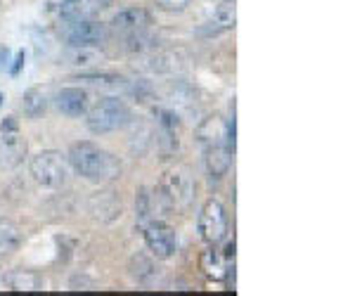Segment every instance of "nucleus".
Returning <instances> with one entry per match:
<instances>
[{"label":"nucleus","mask_w":355,"mask_h":296,"mask_svg":"<svg viewBox=\"0 0 355 296\" xmlns=\"http://www.w3.org/2000/svg\"><path fill=\"white\" fill-rule=\"evenodd\" d=\"M67 162L81 178L93 180V183H105V180H112L121 173V166H119L116 159L107 150H102L100 145L88 140L73 142L69 147Z\"/></svg>","instance_id":"obj_1"},{"label":"nucleus","mask_w":355,"mask_h":296,"mask_svg":"<svg viewBox=\"0 0 355 296\" xmlns=\"http://www.w3.org/2000/svg\"><path fill=\"white\" fill-rule=\"evenodd\" d=\"M130 119H133L130 107L119 98H105L85 112V123H88V128L97 135L121 130L128 126Z\"/></svg>","instance_id":"obj_2"},{"label":"nucleus","mask_w":355,"mask_h":296,"mask_svg":"<svg viewBox=\"0 0 355 296\" xmlns=\"http://www.w3.org/2000/svg\"><path fill=\"white\" fill-rule=\"evenodd\" d=\"M28 173L38 185L50 187V190H60L69 180V162L55 150H43L28 162Z\"/></svg>","instance_id":"obj_3"},{"label":"nucleus","mask_w":355,"mask_h":296,"mask_svg":"<svg viewBox=\"0 0 355 296\" xmlns=\"http://www.w3.org/2000/svg\"><path fill=\"white\" fill-rule=\"evenodd\" d=\"M159 190L166 202L175 209H187L194 199V178L190 173V168L182 166V164H175V166L166 168L162 175V183H159Z\"/></svg>","instance_id":"obj_4"},{"label":"nucleus","mask_w":355,"mask_h":296,"mask_svg":"<svg viewBox=\"0 0 355 296\" xmlns=\"http://www.w3.org/2000/svg\"><path fill=\"white\" fill-rule=\"evenodd\" d=\"M26 140L21 138L19 128L12 121V116H8L0 123V166L15 168L17 164L24 162L26 157Z\"/></svg>","instance_id":"obj_5"},{"label":"nucleus","mask_w":355,"mask_h":296,"mask_svg":"<svg viewBox=\"0 0 355 296\" xmlns=\"http://www.w3.org/2000/svg\"><path fill=\"white\" fill-rule=\"evenodd\" d=\"M199 232L209 244H218L227 232V216L218 199H209L199 214Z\"/></svg>","instance_id":"obj_6"},{"label":"nucleus","mask_w":355,"mask_h":296,"mask_svg":"<svg viewBox=\"0 0 355 296\" xmlns=\"http://www.w3.org/2000/svg\"><path fill=\"white\" fill-rule=\"evenodd\" d=\"M145 244L157 259L166 261L178 252V235L171 225L154 220V223L145 227Z\"/></svg>","instance_id":"obj_7"},{"label":"nucleus","mask_w":355,"mask_h":296,"mask_svg":"<svg viewBox=\"0 0 355 296\" xmlns=\"http://www.w3.org/2000/svg\"><path fill=\"white\" fill-rule=\"evenodd\" d=\"M67 45L69 48H95L107 38V26L93 19L73 21L67 31Z\"/></svg>","instance_id":"obj_8"},{"label":"nucleus","mask_w":355,"mask_h":296,"mask_svg":"<svg viewBox=\"0 0 355 296\" xmlns=\"http://www.w3.org/2000/svg\"><path fill=\"white\" fill-rule=\"evenodd\" d=\"M110 5L112 0H64L60 5V17L69 24H73V21L93 19L95 15H100Z\"/></svg>","instance_id":"obj_9"},{"label":"nucleus","mask_w":355,"mask_h":296,"mask_svg":"<svg viewBox=\"0 0 355 296\" xmlns=\"http://www.w3.org/2000/svg\"><path fill=\"white\" fill-rule=\"evenodd\" d=\"M55 105L64 116H83L88 112V93L83 88H78V85H67L55 95Z\"/></svg>","instance_id":"obj_10"},{"label":"nucleus","mask_w":355,"mask_h":296,"mask_svg":"<svg viewBox=\"0 0 355 296\" xmlns=\"http://www.w3.org/2000/svg\"><path fill=\"white\" fill-rule=\"evenodd\" d=\"M225 138H227V121L220 119L218 114L214 116L204 119L197 128V140L202 142L204 147H216V145H225Z\"/></svg>","instance_id":"obj_11"},{"label":"nucleus","mask_w":355,"mask_h":296,"mask_svg":"<svg viewBox=\"0 0 355 296\" xmlns=\"http://www.w3.org/2000/svg\"><path fill=\"white\" fill-rule=\"evenodd\" d=\"M232 155L234 152L227 145H216L206 147V168L214 178H223L232 166Z\"/></svg>","instance_id":"obj_12"},{"label":"nucleus","mask_w":355,"mask_h":296,"mask_svg":"<svg viewBox=\"0 0 355 296\" xmlns=\"http://www.w3.org/2000/svg\"><path fill=\"white\" fill-rule=\"evenodd\" d=\"M145 24H150V15L142 8H125L114 15L112 19V26L116 31H140Z\"/></svg>","instance_id":"obj_13"},{"label":"nucleus","mask_w":355,"mask_h":296,"mask_svg":"<svg viewBox=\"0 0 355 296\" xmlns=\"http://www.w3.org/2000/svg\"><path fill=\"white\" fill-rule=\"evenodd\" d=\"M21 247V230L15 220L0 218V259L15 254Z\"/></svg>","instance_id":"obj_14"},{"label":"nucleus","mask_w":355,"mask_h":296,"mask_svg":"<svg viewBox=\"0 0 355 296\" xmlns=\"http://www.w3.org/2000/svg\"><path fill=\"white\" fill-rule=\"evenodd\" d=\"M209 24L214 31H230V28H234V24H237V3L234 0H223V3L216 5Z\"/></svg>","instance_id":"obj_15"},{"label":"nucleus","mask_w":355,"mask_h":296,"mask_svg":"<svg viewBox=\"0 0 355 296\" xmlns=\"http://www.w3.org/2000/svg\"><path fill=\"white\" fill-rule=\"evenodd\" d=\"M21 110L28 119H41L45 110H48V100H45L41 88H28L21 98Z\"/></svg>","instance_id":"obj_16"},{"label":"nucleus","mask_w":355,"mask_h":296,"mask_svg":"<svg viewBox=\"0 0 355 296\" xmlns=\"http://www.w3.org/2000/svg\"><path fill=\"white\" fill-rule=\"evenodd\" d=\"M102 57H105V55H102L97 48H69V53H67V64L81 67V69H85V67L97 64V62H100Z\"/></svg>","instance_id":"obj_17"},{"label":"nucleus","mask_w":355,"mask_h":296,"mask_svg":"<svg viewBox=\"0 0 355 296\" xmlns=\"http://www.w3.org/2000/svg\"><path fill=\"white\" fill-rule=\"evenodd\" d=\"M5 280L10 282V287L17 289V292H36L38 287H41V277L33 275V272H12L10 277H5Z\"/></svg>","instance_id":"obj_18"},{"label":"nucleus","mask_w":355,"mask_h":296,"mask_svg":"<svg viewBox=\"0 0 355 296\" xmlns=\"http://www.w3.org/2000/svg\"><path fill=\"white\" fill-rule=\"evenodd\" d=\"M162 10H168V12H178V10H185L192 0H154Z\"/></svg>","instance_id":"obj_19"},{"label":"nucleus","mask_w":355,"mask_h":296,"mask_svg":"<svg viewBox=\"0 0 355 296\" xmlns=\"http://www.w3.org/2000/svg\"><path fill=\"white\" fill-rule=\"evenodd\" d=\"M8 62H10V50L8 48H0V71L8 69Z\"/></svg>","instance_id":"obj_20"},{"label":"nucleus","mask_w":355,"mask_h":296,"mask_svg":"<svg viewBox=\"0 0 355 296\" xmlns=\"http://www.w3.org/2000/svg\"><path fill=\"white\" fill-rule=\"evenodd\" d=\"M24 60H26V55H24V53H19V55H17L15 67H12V73H19V69H21V67H24Z\"/></svg>","instance_id":"obj_21"},{"label":"nucleus","mask_w":355,"mask_h":296,"mask_svg":"<svg viewBox=\"0 0 355 296\" xmlns=\"http://www.w3.org/2000/svg\"><path fill=\"white\" fill-rule=\"evenodd\" d=\"M62 3H64V0H53V5H62Z\"/></svg>","instance_id":"obj_22"},{"label":"nucleus","mask_w":355,"mask_h":296,"mask_svg":"<svg viewBox=\"0 0 355 296\" xmlns=\"http://www.w3.org/2000/svg\"><path fill=\"white\" fill-rule=\"evenodd\" d=\"M3 282H5V277H3V275H0V284H3Z\"/></svg>","instance_id":"obj_23"},{"label":"nucleus","mask_w":355,"mask_h":296,"mask_svg":"<svg viewBox=\"0 0 355 296\" xmlns=\"http://www.w3.org/2000/svg\"><path fill=\"white\" fill-rule=\"evenodd\" d=\"M0 102H3V93H0Z\"/></svg>","instance_id":"obj_24"}]
</instances>
